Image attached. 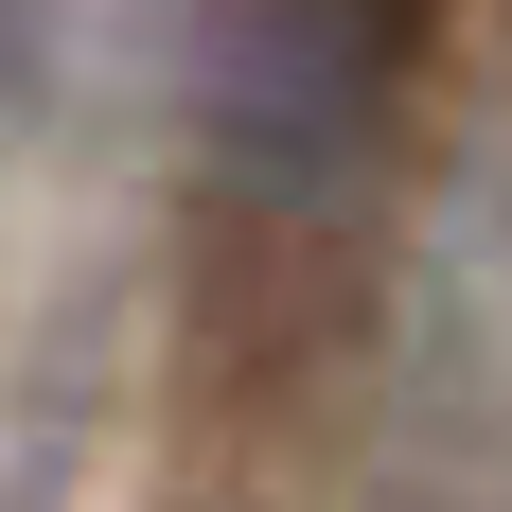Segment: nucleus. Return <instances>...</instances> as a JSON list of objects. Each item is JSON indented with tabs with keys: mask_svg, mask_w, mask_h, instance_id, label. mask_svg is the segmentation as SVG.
<instances>
[{
	"mask_svg": "<svg viewBox=\"0 0 512 512\" xmlns=\"http://www.w3.org/2000/svg\"><path fill=\"white\" fill-rule=\"evenodd\" d=\"M389 0H248V53H230V142L265 159H336L389 89Z\"/></svg>",
	"mask_w": 512,
	"mask_h": 512,
	"instance_id": "f257e3e1",
	"label": "nucleus"
},
{
	"mask_svg": "<svg viewBox=\"0 0 512 512\" xmlns=\"http://www.w3.org/2000/svg\"><path fill=\"white\" fill-rule=\"evenodd\" d=\"M18 36H36V0H0V106H18Z\"/></svg>",
	"mask_w": 512,
	"mask_h": 512,
	"instance_id": "f03ea898",
	"label": "nucleus"
}]
</instances>
